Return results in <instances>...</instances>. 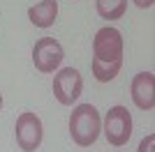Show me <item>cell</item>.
Instances as JSON below:
<instances>
[{
    "label": "cell",
    "mask_w": 155,
    "mask_h": 152,
    "mask_svg": "<svg viewBox=\"0 0 155 152\" xmlns=\"http://www.w3.org/2000/svg\"><path fill=\"white\" fill-rule=\"evenodd\" d=\"M102 131V120L97 108L91 104H79L70 115V136L81 147H88L97 141Z\"/></svg>",
    "instance_id": "cell-1"
},
{
    "label": "cell",
    "mask_w": 155,
    "mask_h": 152,
    "mask_svg": "<svg viewBox=\"0 0 155 152\" xmlns=\"http://www.w3.org/2000/svg\"><path fill=\"white\" fill-rule=\"evenodd\" d=\"M93 60L102 65L120 62L123 60V35L116 28H102L93 39Z\"/></svg>",
    "instance_id": "cell-2"
},
{
    "label": "cell",
    "mask_w": 155,
    "mask_h": 152,
    "mask_svg": "<svg viewBox=\"0 0 155 152\" xmlns=\"http://www.w3.org/2000/svg\"><path fill=\"white\" fill-rule=\"evenodd\" d=\"M104 136L111 145H125L132 136V115L125 106H114L104 115Z\"/></svg>",
    "instance_id": "cell-3"
},
{
    "label": "cell",
    "mask_w": 155,
    "mask_h": 152,
    "mask_svg": "<svg viewBox=\"0 0 155 152\" xmlns=\"http://www.w3.org/2000/svg\"><path fill=\"white\" fill-rule=\"evenodd\" d=\"M81 90H84V78L77 69L72 67H65L56 74L53 78V97L58 99V104L63 106H72L74 101L81 97Z\"/></svg>",
    "instance_id": "cell-4"
},
{
    "label": "cell",
    "mask_w": 155,
    "mask_h": 152,
    "mask_svg": "<svg viewBox=\"0 0 155 152\" xmlns=\"http://www.w3.org/2000/svg\"><path fill=\"white\" fill-rule=\"evenodd\" d=\"M63 58H65V51L53 37H42L32 46V62L42 74H51L53 69H58Z\"/></svg>",
    "instance_id": "cell-5"
},
{
    "label": "cell",
    "mask_w": 155,
    "mask_h": 152,
    "mask_svg": "<svg viewBox=\"0 0 155 152\" xmlns=\"http://www.w3.org/2000/svg\"><path fill=\"white\" fill-rule=\"evenodd\" d=\"M14 131H16V143L23 152H35L42 145L44 129H42V120L35 113H21L16 118Z\"/></svg>",
    "instance_id": "cell-6"
},
{
    "label": "cell",
    "mask_w": 155,
    "mask_h": 152,
    "mask_svg": "<svg viewBox=\"0 0 155 152\" xmlns=\"http://www.w3.org/2000/svg\"><path fill=\"white\" fill-rule=\"evenodd\" d=\"M130 92H132V101L141 111H150L155 106L153 99V74L150 71H141L132 78V85H130Z\"/></svg>",
    "instance_id": "cell-7"
},
{
    "label": "cell",
    "mask_w": 155,
    "mask_h": 152,
    "mask_svg": "<svg viewBox=\"0 0 155 152\" xmlns=\"http://www.w3.org/2000/svg\"><path fill=\"white\" fill-rule=\"evenodd\" d=\"M58 16V0H42L37 2L35 7L28 9V19L32 21V25H37V28H49L53 25Z\"/></svg>",
    "instance_id": "cell-8"
},
{
    "label": "cell",
    "mask_w": 155,
    "mask_h": 152,
    "mask_svg": "<svg viewBox=\"0 0 155 152\" xmlns=\"http://www.w3.org/2000/svg\"><path fill=\"white\" fill-rule=\"evenodd\" d=\"M97 14L107 21H116L127 12V0H95Z\"/></svg>",
    "instance_id": "cell-9"
},
{
    "label": "cell",
    "mask_w": 155,
    "mask_h": 152,
    "mask_svg": "<svg viewBox=\"0 0 155 152\" xmlns=\"http://www.w3.org/2000/svg\"><path fill=\"white\" fill-rule=\"evenodd\" d=\"M120 67H123V62H114V65H102V62H95L93 60V74H95V78L100 83H109L114 81L118 76V71H120Z\"/></svg>",
    "instance_id": "cell-10"
},
{
    "label": "cell",
    "mask_w": 155,
    "mask_h": 152,
    "mask_svg": "<svg viewBox=\"0 0 155 152\" xmlns=\"http://www.w3.org/2000/svg\"><path fill=\"white\" fill-rule=\"evenodd\" d=\"M153 145H155V134H148V136L139 143V150L137 152H153Z\"/></svg>",
    "instance_id": "cell-11"
},
{
    "label": "cell",
    "mask_w": 155,
    "mask_h": 152,
    "mask_svg": "<svg viewBox=\"0 0 155 152\" xmlns=\"http://www.w3.org/2000/svg\"><path fill=\"white\" fill-rule=\"evenodd\" d=\"M137 7H141V9H148V7H153V2L155 0H132Z\"/></svg>",
    "instance_id": "cell-12"
},
{
    "label": "cell",
    "mask_w": 155,
    "mask_h": 152,
    "mask_svg": "<svg viewBox=\"0 0 155 152\" xmlns=\"http://www.w3.org/2000/svg\"><path fill=\"white\" fill-rule=\"evenodd\" d=\"M0 108H2V95H0Z\"/></svg>",
    "instance_id": "cell-13"
}]
</instances>
